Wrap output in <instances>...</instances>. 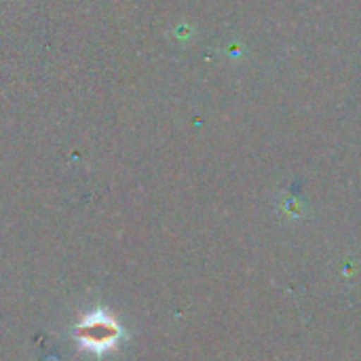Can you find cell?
<instances>
[{"mask_svg":"<svg viewBox=\"0 0 361 361\" xmlns=\"http://www.w3.org/2000/svg\"><path fill=\"white\" fill-rule=\"evenodd\" d=\"M76 336L87 351L106 353L121 343L123 330L108 313H91L78 324Z\"/></svg>","mask_w":361,"mask_h":361,"instance_id":"1","label":"cell"}]
</instances>
